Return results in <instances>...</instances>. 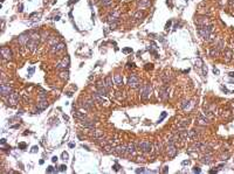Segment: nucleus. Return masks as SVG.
<instances>
[{
  "mask_svg": "<svg viewBox=\"0 0 234 174\" xmlns=\"http://www.w3.org/2000/svg\"><path fill=\"white\" fill-rule=\"evenodd\" d=\"M19 147H20L21 150H25V148H26V144H25V143H21V144H19Z\"/></svg>",
  "mask_w": 234,
  "mask_h": 174,
  "instance_id": "obj_43",
  "label": "nucleus"
},
{
  "mask_svg": "<svg viewBox=\"0 0 234 174\" xmlns=\"http://www.w3.org/2000/svg\"><path fill=\"white\" fill-rule=\"evenodd\" d=\"M135 152H136V145L134 143H130L127 145V154H130V155H134Z\"/></svg>",
  "mask_w": 234,
  "mask_h": 174,
  "instance_id": "obj_19",
  "label": "nucleus"
},
{
  "mask_svg": "<svg viewBox=\"0 0 234 174\" xmlns=\"http://www.w3.org/2000/svg\"><path fill=\"white\" fill-rule=\"evenodd\" d=\"M137 146L139 148L140 151H143V152H150L151 150H152V144L151 143H149V141H139L138 144H137Z\"/></svg>",
  "mask_w": 234,
  "mask_h": 174,
  "instance_id": "obj_4",
  "label": "nucleus"
},
{
  "mask_svg": "<svg viewBox=\"0 0 234 174\" xmlns=\"http://www.w3.org/2000/svg\"><path fill=\"white\" fill-rule=\"evenodd\" d=\"M38 43H39V40H35V39H29V41L27 42V48L29 49V50H35V48L38 47Z\"/></svg>",
  "mask_w": 234,
  "mask_h": 174,
  "instance_id": "obj_12",
  "label": "nucleus"
},
{
  "mask_svg": "<svg viewBox=\"0 0 234 174\" xmlns=\"http://www.w3.org/2000/svg\"><path fill=\"white\" fill-rule=\"evenodd\" d=\"M169 90H167V88H161V96L163 99H167L169 98Z\"/></svg>",
  "mask_w": 234,
  "mask_h": 174,
  "instance_id": "obj_28",
  "label": "nucleus"
},
{
  "mask_svg": "<svg viewBox=\"0 0 234 174\" xmlns=\"http://www.w3.org/2000/svg\"><path fill=\"white\" fill-rule=\"evenodd\" d=\"M59 43V38H56V36H52L49 40H48V45L50 46V47H53L55 45H57Z\"/></svg>",
  "mask_w": 234,
  "mask_h": 174,
  "instance_id": "obj_25",
  "label": "nucleus"
},
{
  "mask_svg": "<svg viewBox=\"0 0 234 174\" xmlns=\"http://www.w3.org/2000/svg\"><path fill=\"white\" fill-rule=\"evenodd\" d=\"M170 26H171V21H169V22L166 23V29H169V27Z\"/></svg>",
  "mask_w": 234,
  "mask_h": 174,
  "instance_id": "obj_49",
  "label": "nucleus"
},
{
  "mask_svg": "<svg viewBox=\"0 0 234 174\" xmlns=\"http://www.w3.org/2000/svg\"><path fill=\"white\" fill-rule=\"evenodd\" d=\"M197 121H198L199 125H207L208 124V119L206 118V117H204V116H199L198 119H197Z\"/></svg>",
  "mask_w": 234,
  "mask_h": 174,
  "instance_id": "obj_23",
  "label": "nucleus"
},
{
  "mask_svg": "<svg viewBox=\"0 0 234 174\" xmlns=\"http://www.w3.org/2000/svg\"><path fill=\"white\" fill-rule=\"evenodd\" d=\"M19 102V95L16 92H12L11 95H8V99H7V103L9 105H16Z\"/></svg>",
  "mask_w": 234,
  "mask_h": 174,
  "instance_id": "obj_9",
  "label": "nucleus"
},
{
  "mask_svg": "<svg viewBox=\"0 0 234 174\" xmlns=\"http://www.w3.org/2000/svg\"><path fill=\"white\" fill-rule=\"evenodd\" d=\"M74 146H75V145H74V144H69V147H70V148H73Z\"/></svg>",
  "mask_w": 234,
  "mask_h": 174,
  "instance_id": "obj_56",
  "label": "nucleus"
},
{
  "mask_svg": "<svg viewBox=\"0 0 234 174\" xmlns=\"http://www.w3.org/2000/svg\"><path fill=\"white\" fill-rule=\"evenodd\" d=\"M231 6L234 8V0H231Z\"/></svg>",
  "mask_w": 234,
  "mask_h": 174,
  "instance_id": "obj_52",
  "label": "nucleus"
},
{
  "mask_svg": "<svg viewBox=\"0 0 234 174\" xmlns=\"http://www.w3.org/2000/svg\"><path fill=\"white\" fill-rule=\"evenodd\" d=\"M69 63H70V60H69V57L66 56V57H63L61 62H59L57 64H56V69H63V70H67V68L69 67Z\"/></svg>",
  "mask_w": 234,
  "mask_h": 174,
  "instance_id": "obj_7",
  "label": "nucleus"
},
{
  "mask_svg": "<svg viewBox=\"0 0 234 174\" xmlns=\"http://www.w3.org/2000/svg\"><path fill=\"white\" fill-rule=\"evenodd\" d=\"M67 169V166L66 165H62V166H60V172H65Z\"/></svg>",
  "mask_w": 234,
  "mask_h": 174,
  "instance_id": "obj_42",
  "label": "nucleus"
},
{
  "mask_svg": "<svg viewBox=\"0 0 234 174\" xmlns=\"http://www.w3.org/2000/svg\"><path fill=\"white\" fill-rule=\"evenodd\" d=\"M219 4H220L221 6H222L224 4H226V0H219Z\"/></svg>",
  "mask_w": 234,
  "mask_h": 174,
  "instance_id": "obj_47",
  "label": "nucleus"
},
{
  "mask_svg": "<svg viewBox=\"0 0 234 174\" xmlns=\"http://www.w3.org/2000/svg\"><path fill=\"white\" fill-rule=\"evenodd\" d=\"M137 5H138L139 9H146L147 7L151 6V1L150 0H140V1H138Z\"/></svg>",
  "mask_w": 234,
  "mask_h": 174,
  "instance_id": "obj_16",
  "label": "nucleus"
},
{
  "mask_svg": "<svg viewBox=\"0 0 234 174\" xmlns=\"http://www.w3.org/2000/svg\"><path fill=\"white\" fill-rule=\"evenodd\" d=\"M118 18H120V11H118V9H115L114 12L108 16V21H109L110 23H113V22H117Z\"/></svg>",
  "mask_w": 234,
  "mask_h": 174,
  "instance_id": "obj_11",
  "label": "nucleus"
},
{
  "mask_svg": "<svg viewBox=\"0 0 234 174\" xmlns=\"http://www.w3.org/2000/svg\"><path fill=\"white\" fill-rule=\"evenodd\" d=\"M123 52H124V53H131V52H132V49H131V48H124V49H123Z\"/></svg>",
  "mask_w": 234,
  "mask_h": 174,
  "instance_id": "obj_44",
  "label": "nucleus"
},
{
  "mask_svg": "<svg viewBox=\"0 0 234 174\" xmlns=\"http://www.w3.org/2000/svg\"><path fill=\"white\" fill-rule=\"evenodd\" d=\"M96 92H98V94L102 95V96H105V95L108 94L107 87H105V85H103L102 83H98V84H97V87H96Z\"/></svg>",
  "mask_w": 234,
  "mask_h": 174,
  "instance_id": "obj_15",
  "label": "nucleus"
},
{
  "mask_svg": "<svg viewBox=\"0 0 234 174\" xmlns=\"http://www.w3.org/2000/svg\"><path fill=\"white\" fill-rule=\"evenodd\" d=\"M128 84L130 88H138L139 87V78L137 75H130L129 76V80H128Z\"/></svg>",
  "mask_w": 234,
  "mask_h": 174,
  "instance_id": "obj_3",
  "label": "nucleus"
},
{
  "mask_svg": "<svg viewBox=\"0 0 234 174\" xmlns=\"http://www.w3.org/2000/svg\"><path fill=\"white\" fill-rule=\"evenodd\" d=\"M36 150H38V147H36V146H34V147L32 148V152H36Z\"/></svg>",
  "mask_w": 234,
  "mask_h": 174,
  "instance_id": "obj_51",
  "label": "nucleus"
},
{
  "mask_svg": "<svg viewBox=\"0 0 234 174\" xmlns=\"http://www.w3.org/2000/svg\"><path fill=\"white\" fill-rule=\"evenodd\" d=\"M1 144H2V145L6 144V139H1Z\"/></svg>",
  "mask_w": 234,
  "mask_h": 174,
  "instance_id": "obj_53",
  "label": "nucleus"
},
{
  "mask_svg": "<svg viewBox=\"0 0 234 174\" xmlns=\"http://www.w3.org/2000/svg\"><path fill=\"white\" fill-rule=\"evenodd\" d=\"M1 1H4V0H1Z\"/></svg>",
  "mask_w": 234,
  "mask_h": 174,
  "instance_id": "obj_58",
  "label": "nucleus"
},
{
  "mask_svg": "<svg viewBox=\"0 0 234 174\" xmlns=\"http://www.w3.org/2000/svg\"><path fill=\"white\" fill-rule=\"evenodd\" d=\"M82 125L84 127H88V129H91V130H94V127H95V123L94 121H82Z\"/></svg>",
  "mask_w": 234,
  "mask_h": 174,
  "instance_id": "obj_22",
  "label": "nucleus"
},
{
  "mask_svg": "<svg viewBox=\"0 0 234 174\" xmlns=\"http://www.w3.org/2000/svg\"><path fill=\"white\" fill-rule=\"evenodd\" d=\"M165 117H166V112H163V113H161V118H159V123H161V121H163Z\"/></svg>",
  "mask_w": 234,
  "mask_h": 174,
  "instance_id": "obj_41",
  "label": "nucleus"
},
{
  "mask_svg": "<svg viewBox=\"0 0 234 174\" xmlns=\"http://www.w3.org/2000/svg\"><path fill=\"white\" fill-rule=\"evenodd\" d=\"M1 56H2L5 60H12V59H13L12 50L7 47H1Z\"/></svg>",
  "mask_w": 234,
  "mask_h": 174,
  "instance_id": "obj_8",
  "label": "nucleus"
},
{
  "mask_svg": "<svg viewBox=\"0 0 234 174\" xmlns=\"http://www.w3.org/2000/svg\"><path fill=\"white\" fill-rule=\"evenodd\" d=\"M213 73H214L215 75H219V70H218L217 68H213Z\"/></svg>",
  "mask_w": 234,
  "mask_h": 174,
  "instance_id": "obj_46",
  "label": "nucleus"
},
{
  "mask_svg": "<svg viewBox=\"0 0 234 174\" xmlns=\"http://www.w3.org/2000/svg\"><path fill=\"white\" fill-rule=\"evenodd\" d=\"M195 23H197L198 26H210V25H212L210 18H207V16H202V18L195 19Z\"/></svg>",
  "mask_w": 234,
  "mask_h": 174,
  "instance_id": "obj_10",
  "label": "nucleus"
},
{
  "mask_svg": "<svg viewBox=\"0 0 234 174\" xmlns=\"http://www.w3.org/2000/svg\"><path fill=\"white\" fill-rule=\"evenodd\" d=\"M74 117H76V118H79L81 121H86L87 119V116L84 112H80V111H76L75 113H74Z\"/></svg>",
  "mask_w": 234,
  "mask_h": 174,
  "instance_id": "obj_24",
  "label": "nucleus"
},
{
  "mask_svg": "<svg viewBox=\"0 0 234 174\" xmlns=\"http://www.w3.org/2000/svg\"><path fill=\"white\" fill-rule=\"evenodd\" d=\"M114 81H115V83L117 84V85H122L123 84V78H122V76H121L120 74H116L114 76Z\"/></svg>",
  "mask_w": 234,
  "mask_h": 174,
  "instance_id": "obj_26",
  "label": "nucleus"
},
{
  "mask_svg": "<svg viewBox=\"0 0 234 174\" xmlns=\"http://www.w3.org/2000/svg\"><path fill=\"white\" fill-rule=\"evenodd\" d=\"M103 151L105 153H115V147H113L111 145H104L103 146Z\"/></svg>",
  "mask_w": 234,
  "mask_h": 174,
  "instance_id": "obj_27",
  "label": "nucleus"
},
{
  "mask_svg": "<svg viewBox=\"0 0 234 174\" xmlns=\"http://www.w3.org/2000/svg\"><path fill=\"white\" fill-rule=\"evenodd\" d=\"M229 76H231V77H234V71H232V73H229Z\"/></svg>",
  "mask_w": 234,
  "mask_h": 174,
  "instance_id": "obj_54",
  "label": "nucleus"
},
{
  "mask_svg": "<svg viewBox=\"0 0 234 174\" xmlns=\"http://www.w3.org/2000/svg\"><path fill=\"white\" fill-rule=\"evenodd\" d=\"M93 105H94V102H93V100H86V102L82 104V106L84 107L86 110H90V109L93 107Z\"/></svg>",
  "mask_w": 234,
  "mask_h": 174,
  "instance_id": "obj_29",
  "label": "nucleus"
},
{
  "mask_svg": "<svg viewBox=\"0 0 234 174\" xmlns=\"http://www.w3.org/2000/svg\"><path fill=\"white\" fill-rule=\"evenodd\" d=\"M29 39H31V35L29 34H21L20 36L18 38V41H19V43L20 45H27V42L29 41Z\"/></svg>",
  "mask_w": 234,
  "mask_h": 174,
  "instance_id": "obj_14",
  "label": "nucleus"
},
{
  "mask_svg": "<svg viewBox=\"0 0 234 174\" xmlns=\"http://www.w3.org/2000/svg\"><path fill=\"white\" fill-rule=\"evenodd\" d=\"M0 94L1 96H8L12 94V87L8 83H2L0 87Z\"/></svg>",
  "mask_w": 234,
  "mask_h": 174,
  "instance_id": "obj_5",
  "label": "nucleus"
},
{
  "mask_svg": "<svg viewBox=\"0 0 234 174\" xmlns=\"http://www.w3.org/2000/svg\"><path fill=\"white\" fill-rule=\"evenodd\" d=\"M144 16V14H143V12H140V9H138L136 13L134 14V18L135 19H142Z\"/></svg>",
  "mask_w": 234,
  "mask_h": 174,
  "instance_id": "obj_35",
  "label": "nucleus"
},
{
  "mask_svg": "<svg viewBox=\"0 0 234 174\" xmlns=\"http://www.w3.org/2000/svg\"><path fill=\"white\" fill-rule=\"evenodd\" d=\"M193 172H195V173H200V169L198 167H194L193 168Z\"/></svg>",
  "mask_w": 234,
  "mask_h": 174,
  "instance_id": "obj_45",
  "label": "nucleus"
},
{
  "mask_svg": "<svg viewBox=\"0 0 234 174\" xmlns=\"http://www.w3.org/2000/svg\"><path fill=\"white\" fill-rule=\"evenodd\" d=\"M93 98L95 100H97L98 103H102V104H103V103H104V104H107V103H108V99H105V98H104V96L100 95L98 92H95V94L93 95Z\"/></svg>",
  "mask_w": 234,
  "mask_h": 174,
  "instance_id": "obj_18",
  "label": "nucleus"
},
{
  "mask_svg": "<svg viewBox=\"0 0 234 174\" xmlns=\"http://www.w3.org/2000/svg\"><path fill=\"white\" fill-rule=\"evenodd\" d=\"M54 172H57V171L54 169V167H52V166H49V167L47 168V173H54Z\"/></svg>",
  "mask_w": 234,
  "mask_h": 174,
  "instance_id": "obj_38",
  "label": "nucleus"
},
{
  "mask_svg": "<svg viewBox=\"0 0 234 174\" xmlns=\"http://www.w3.org/2000/svg\"><path fill=\"white\" fill-rule=\"evenodd\" d=\"M61 80H68V77H69V73H68V70H62L60 74H59Z\"/></svg>",
  "mask_w": 234,
  "mask_h": 174,
  "instance_id": "obj_31",
  "label": "nucleus"
},
{
  "mask_svg": "<svg viewBox=\"0 0 234 174\" xmlns=\"http://www.w3.org/2000/svg\"><path fill=\"white\" fill-rule=\"evenodd\" d=\"M100 2L103 6H111L113 5V0H100Z\"/></svg>",
  "mask_w": 234,
  "mask_h": 174,
  "instance_id": "obj_33",
  "label": "nucleus"
},
{
  "mask_svg": "<svg viewBox=\"0 0 234 174\" xmlns=\"http://www.w3.org/2000/svg\"><path fill=\"white\" fill-rule=\"evenodd\" d=\"M115 153L120 154V155H125L127 154V145H120V146L115 147Z\"/></svg>",
  "mask_w": 234,
  "mask_h": 174,
  "instance_id": "obj_17",
  "label": "nucleus"
},
{
  "mask_svg": "<svg viewBox=\"0 0 234 174\" xmlns=\"http://www.w3.org/2000/svg\"><path fill=\"white\" fill-rule=\"evenodd\" d=\"M140 96L143 99H147L151 96V87L150 84H144L140 89Z\"/></svg>",
  "mask_w": 234,
  "mask_h": 174,
  "instance_id": "obj_2",
  "label": "nucleus"
},
{
  "mask_svg": "<svg viewBox=\"0 0 234 174\" xmlns=\"http://www.w3.org/2000/svg\"><path fill=\"white\" fill-rule=\"evenodd\" d=\"M118 168H120V166H118V165L116 164V165L114 166V169H115V171H118Z\"/></svg>",
  "mask_w": 234,
  "mask_h": 174,
  "instance_id": "obj_48",
  "label": "nucleus"
},
{
  "mask_svg": "<svg viewBox=\"0 0 234 174\" xmlns=\"http://www.w3.org/2000/svg\"><path fill=\"white\" fill-rule=\"evenodd\" d=\"M231 105L234 107V100H232V102H231Z\"/></svg>",
  "mask_w": 234,
  "mask_h": 174,
  "instance_id": "obj_57",
  "label": "nucleus"
},
{
  "mask_svg": "<svg viewBox=\"0 0 234 174\" xmlns=\"http://www.w3.org/2000/svg\"><path fill=\"white\" fill-rule=\"evenodd\" d=\"M47 106H48V102L45 99L41 100L40 103H38V110H36V111H42V110H45Z\"/></svg>",
  "mask_w": 234,
  "mask_h": 174,
  "instance_id": "obj_20",
  "label": "nucleus"
},
{
  "mask_svg": "<svg viewBox=\"0 0 234 174\" xmlns=\"http://www.w3.org/2000/svg\"><path fill=\"white\" fill-rule=\"evenodd\" d=\"M105 87H107V88L113 87V80H111V77H110V76H108L107 78H105Z\"/></svg>",
  "mask_w": 234,
  "mask_h": 174,
  "instance_id": "obj_34",
  "label": "nucleus"
},
{
  "mask_svg": "<svg viewBox=\"0 0 234 174\" xmlns=\"http://www.w3.org/2000/svg\"><path fill=\"white\" fill-rule=\"evenodd\" d=\"M67 96H68V97H72V96H73V94H72V92H68Z\"/></svg>",
  "mask_w": 234,
  "mask_h": 174,
  "instance_id": "obj_55",
  "label": "nucleus"
},
{
  "mask_svg": "<svg viewBox=\"0 0 234 174\" xmlns=\"http://www.w3.org/2000/svg\"><path fill=\"white\" fill-rule=\"evenodd\" d=\"M212 32H213V26H199L198 27V34L200 35L204 40L211 41L212 40Z\"/></svg>",
  "mask_w": 234,
  "mask_h": 174,
  "instance_id": "obj_1",
  "label": "nucleus"
},
{
  "mask_svg": "<svg viewBox=\"0 0 234 174\" xmlns=\"http://www.w3.org/2000/svg\"><path fill=\"white\" fill-rule=\"evenodd\" d=\"M224 57H225V61H226V62H229V61L232 60V50H231V49H227V50L225 52V56H224Z\"/></svg>",
  "mask_w": 234,
  "mask_h": 174,
  "instance_id": "obj_30",
  "label": "nucleus"
},
{
  "mask_svg": "<svg viewBox=\"0 0 234 174\" xmlns=\"http://www.w3.org/2000/svg\"><path fill=\"white\" fill-rule=\"evenodd\" d=\"M68 157H69V155H68L67 152H63V153H62V159H63V160H67Z\"/></svg>",
  "mask_w": 234,
  "mask_h": 174,
  "instance_id": "obj_39",
  "label": "nucleus"
},
{
  "mask_svg": "<svg viewBox=\"0 0 234 174\" xmlns=\"http://www.w3.org/2000/svg\"><path fill=\"white\" fill-rule=\"evenodd\" d=\"M210 55H211V56H215V57H217V56L219 55V49H218L217 47L211 48V50H210Z\"/></svg>",
  "mask_w": 234,
  "mask_h": 174,
  "instance_id": "obj_32",
  "label": "nucleus"
},
{
  "mask_svg": "<svg viewBox=\"0 0 234 174\" xmlns=\"http://www.w3.org/2000/svg\"><path fill=\"white\" fill-rule=\"evenodd\" d=\"M177 147H176V145H174V143H169V145H167L166 147V153L169 157H171V158H173L176 157V154H177Z\"/></svg>",
  "mask_w": 234,
  "mask_h": 174,
  "instance_id": "obj_6",
  "label": "nucleus"
},
{
  "mask_svg": "<svg viewBox=\"0 0 234 174\" xmlns=\"http://www.w3.org/2000/svg\"><path fill=\"white\" fill-rule=\"evenodd\" d=\"M33 73H34V68H33V67L29 68V69H28V75H29V76H32V75H33Z\"/></svg>",
  "mask_w": 234,
  "mask_h": 174,
  "instance_id": "obj_40",
  "label": "nucleus"
},
{
  "mask_svg": "<svg viewBox=\"0 0 234 174\" xmlns=\"http://www.w3.org/2000/svg\"><path fill=\"white\" fill-rule=\"evenodd\" d=\"M202 66H204V64H202V61H201L200 59H197V60H195V67L201 68Z\"/></svg>",
  "mask_w": 234,
  "mask_h": 174,
  "instance_id": "obj_37",
  "label": "nucleus"
},
{
  "mask_svg": "<svg viewBox=\"0 0 234 174\" xmlns=\"http://www.w3.org/2000/svg\"><path fill=\"white\" fill-rule=\"evenodd\" d=\"M65 43H57V45H55V46H53V47L50 48V52L53 54H57V53H60V52H62L63 49H65Z\"/></svg>",
  "mask_w": 234,
  "mask_h": 174,
  "instance_id": "obj_13",
  "label": "nucleus"
},
{
  "mask_svg": "<svg viewBox=\"0 0 234 174\" xmlns=\"http://www.w3.org/2000/svg\"><path fill=\"white\" fill-rule=\"evenodd\" d=\"M202 162H204V164H210V162H211V157H210V155H205L204 159H202Z\"/></svg>",
  "mask_w": 234,
  "mask_h": 174,
  "instance_id": "obj_36",
  "label": "nucleus"
},
{
  "mask_svg": "<svg viewBox=\"0 0 234 174\" xmlns=\"http://www.w3.org/2000/svg\"><path fill=\"white\" fill-rule=\"evenodd\" d=\"M90 136H93L94 138L100 139V138H102V137L104 136V133H103L102 131H100V130H94V132H90Z\"/></svg>",
  "mask_w": 234,
  "mask_h": 174,
  "instance_id": "obj_21",
  "label": "nucleus"
},
{
  "mask_svg": "<svg viewBox=\"0 0 234 174\" xmlns=\"http://www.w3.org/2000/svg\"><path fill=\"white\" fill-rule=\"evenodd\" d=\"M56 160H57L56 157H53V158H52V161H53V162H56Z\"/></svg>",
  "mask_w": 234,
  "mask_h": 174,
  "instance_id": "obj_50",
  "label": "nucleus"
}]
</instances>
